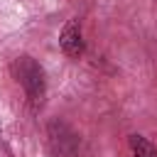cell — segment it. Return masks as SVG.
Listing matches in <instances>:
<instances>
[{
    "label": "cell",
    "instance_id": "1",
    "mask_svg": "<svg viewBox=\"0 0 157 157\" xmlns=\"http://www.w3.org/2000/svg\"><path fill=\"white\" fill-rule=\"evenodd\" d=\"M12 76L15 81L25 88V96L29 101L32 110H39L44 105V96H47V78H44V69L32 59V56H17L12 61Z\"/></svg>",
    "mask_w": 157,
    "mask_h": 157
},
{
    "label": "cell",
    "instance_id": "3",
    "mask_svg": "<svg viewBox=\"0 0 157 157\" xmlns=\"http://www.w3.org/2000/svg\"><path fill=\"white\" fill-rule=\"evenodd\" d=\"M59 47H61V52H64L66 56H81V54H83L81 22H78L76 17H71V20L64 25V29H61V34H59Z\"/></svg>",
    "mask_w": 157,
    "mask_h": 157
},
{
    "label": "cell",
    "instance_id": "2",
    "mask_svg": "<svg viewBox=\"0 0 157 157\" xmlns=\"http://www.w3.org/2000/svg\"><path fill=\"white\" fill-rule=\"evenodd\" d=\"M47 140L49 150L54 157H78L81 150V137L64 123V120H52L47 128Z\"/></svg>",
    "mask_w": 157,
    "mask_h": 157
},
{
    "label": "cell",
    "instance_id": "4",
    "mask_svg": "<svg viewBox=\"0 0 157 157\" xmlns=\"http://www.w3.org/2000/svg\"><path fill=\"white\" fill-rule=\"evenodd\" d=\"M130 150L132 157H157V147L142 135H130Z\"/></svg>",
    "mask_w": 157,
    "mask_h": 157
}]
</instances>
